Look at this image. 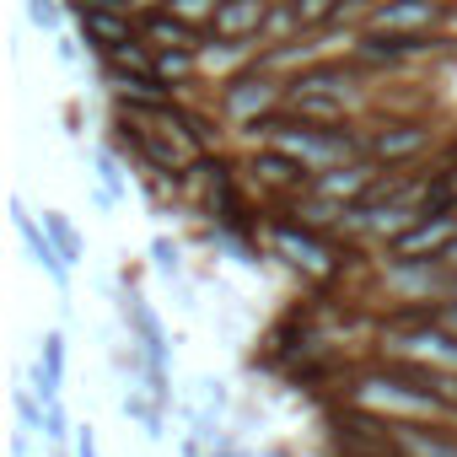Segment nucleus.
I'll list each match as a JSON object with an SVG mask.
<instances>
[{
    "instance_id": "f257e3e1",
    "label": "nucleus",
    "mask_w": 457,
    "mask_h": 457,
    "mask_svg": "<svg viewBox=\"0 0 457 457\" xmlns=\"http://www.w3.org/2000/svg\"><path fill=\"white\" fill-rule=\"evenodd\" d=\"M270 243H275V253H280L291 270H302L307 280H334V275L345 270L339 248L318 232V226H307V220H270Z\"/></svg>"
},
{
    "instance_id": "f03ea898",
    "label": "nucleus",
    "mask_w": 457,
    "mask_h": 457,
    "mask_svg": "<svg viewBox=\"0 0 457 457\" xmlns=\"http://www.w3.org/2000/svg\"><path fill=\"white\" fill-rule=\"evenodd\" d=\"M286 76H275V71H264V65H248L243 76H232L226 81V92H220V108H226V119L232 124H243V129H253L259 119H270L280 103H286Z\"/></svg>"
},
{
    "instance_id": "7ed1b4c3",
    "label": "nucleus",
    "mask_w": 457,
    "mask_h": 457,
    "mask_svg": "<svg viewBox=\"0 0 457 457\" xmlns=\"http://www.w3.org/2000/svg\"><path fill=\"white\" fill-rule=\"evenodd\" d=\"M430 145H436L430 119H393V124H382L377 135H366V156H371V162H382V167L420 162Z\"/></svg>"
},
{
    "instance_id": "20e7f679",
    "label": "nucleus",
    "mask_w": 457,
    "mask_h": 457,
    "mask_svg": "<svg viewBox=\"0 0 457 457\" xmlns=\"http://www.w3.org/2000/svg\"><path fill=\"white\" fill-rule=\"evenodd\" d=\"M76 28H81V44L97 54V60H113L124 44H135V22H129V12H119V6H81L76 12Z\"/></svg>"
},
{
    "instance_id": "39448f33",
    "label": "nucleus",
    "mask_w": 457,
    "mask_h": 457,
    "mask_svg": "<svg viewBox=\"0 0 457 457\" xmlns=\"http://www.w3.org/2000/svg\"><path fill=\"white\" fill-rule=\"evenodd\" d=\"M12 226H17V237H22V248H28V259L60 286V291H71V259L60 253V243L49 237V226H38L33 215H28V204L22 199H12Z\"/></svg>"
},
{
    "instance_id": "423d86ee",
    "label": "nucleus",
    "mask_w": 457,
    "mask_h": 457,
    "mask_svg": "<svg viewBox=\"0 0 457 457\" xmlns=\"http://www.w3.org/2000/svg\"><path fill=\"white\" fill-rule=\"evenodd\" d=\"M108 92H113V103H119V113H156V108H167L172 103V81H162V76H145V71H119V65H108Z\"/></svg>"
},
{
    "instance_id": "0eeeda50",
    "label": "nucleus",
    "mask_w": 457,
    "mask_h": 457,
    "mask_svg": "<svg viewBox=\"0 0 457 457\" xmlns=\"http://www.w3.org/2000/svg\"><path fill=\"white\" fill-rule=\"evenodd\" d=\"M377 178H382V162H371V156H350V162H339V167H323V172L312 178V194L339 199V204H361V199L371 194Z\"/></svg>"
},
{
    "instance_id": "6e6552de",
    "label": "nucleus",
    "mask_w": 457,
    "mask_h": 457,
    "mask_svg": "<svg viewBox=\"0 0 457 457\" xmlns=\"http://www.w3.org/2000/svg\"><path fill=\"white\" fill-rule=\"evenodd\" d=\"M457 243V210H446V215H420L403 237H393V259H441L446 248Z\"/></svg>"
},
{
    "instance_id": "1a4fd4ad",
    "label": "nucleus",
    "mask_w": 457,
    "mask_h": 457,
    "mask_svg": "<svg viewBox=\"0 0 457 457\" xmlns=\"http://www.w3.org/2000/svg\"><path fill=\"white\" fill-rule=\"evenodd\" d=\"M286 97H334V103H350V108H355L361 81H355L350 65H339V60H318V65H307L302 76H291Z\"/></svg>"
},
{
    "instance_id": "9d476101",
    "label": "nucleus",
    "mask_w": 457,
    "mask_h": 457,
    "mask_svg": "<svg viewBox=\"0 0 457 457\" xmlns=\"http://www.w3.org/2000/svg\"><path fill=\"white\" fill-rule=\"evenodd\" d=\"M441 12H446L441 0H377L366 28L371 33H436Z\"/></svg>"
},
{
    "instance_id": "9b49d317",
    "label": "nucleus",
    "mask_w": 457,
    "mask_h": 457,
    "mask_svg": "<svg viewBox=\"0 0 457 457\" xmlns=\"http://www.w3.org/2000/svg\"><path fill=\"white\" fill-rule=\"evenodd\" d=\"M259 54H264V44L259 38H204L199 44V76H243L248 65H259Z\"/></svg>"
},
{
    "instance_id": "f8f14e48",
    "label": "nucleus",
    "mask_w": 457,
    "mask_h": 457,
    "mask_svg": "<svg viewBox=\"0 0 457 457\" xmlns=\"http://www.w3.org/2000/svg\"><path fill=\"white\" fill-rule=\"evenodd\" d=\"M253 178L296 199V194H307V188H312V178H318V172H312L307 162H296V156H286L280 145H264V151L253 156Z\"/></svg>"
},
{
    "instance_id": "ddd939ff",
    "label": "nucleus",
    "mask_w": 457,
    "mask_h": 457,
    "mask_svg": "<svg viewBox=\"0 0 457 457\" xmlns=\"http://www.w3.org/2000/svg\"><path fill=\"white\" fill-rule=\"evenodd\" d=\"M393 452L398 457H457V436L430 430L425 420H393Z\"/></svg>"
},
{
    "instance_id": "4468645a",
    "label": "nucleus",
    "mask_w": 457,
    "mask_h": 457,
    "mask_svg": "<svg viewBox=\"0 0 457 457\" xmlns=\"http://www.w3.org/2000/svg\"><path fill=\"white\" fill-rule=\"evenodd\" d=\"M124 323L135 328L140 355L156 361V366H167V328H162V318L151 312V302H145L140 291H124Z\"/></svg>"
},
{
    "instance_id": "2eb2a0df",
    "label": "nucleus",
    "mask_w": 457,
    "mask_h": 457,
    "mask_svg": "<svg viewBox=\"0 0 457 457\" xmlns=\"http://www.w3.org/2000/svg\"><path fill=\"white\" fill-rule=\"evenodd\" d=\"M270 6H275V0H220L210 33H215V38H259Z\"/></svg>"
},
{
    "instance_id": "dca6fc26",
    "label": "nucleus",
    "mask_w": 457,
    "mask_h": 457,
    "mask_svg": "<svg viewBox=\"0 0 457 457\" xmlns=\"http://www.w3.org/2000/svg\"><path fill=\"white\" fill-rule=\"evenodd\" d=\"M140 38H145L151 49H199V44H204V33H199V28H188V22H183V17H172V12L140 17Z\"/></svg>"
},
{
    "instance_id": "f3484780",
    "label": "nucleus",
    "mask_w": 457,
    "mask_h": 457,
    "mask_svg": "<svg viewBox=\"0 0 457 457\" xmlns=\"http://www.w3.org/2000/svg\"><path fill=\"white\" fill-rule=\"evenodd\" d=\"M92 167H97V204H119L124 188H129V172H124L119 151H92Z\"/></svg>"
},
{
    "instance_id": "a211bd4d",
    "label": "nucleus",
    "mask_w": 457,
    "mask_h": 457,
    "mask_svg": "<svg viewBox=\"0 0 457 457\" xmlns=\"http://www.w3.org/2000/svg\"><path fill=\"white\" fill-rule=\"evenodd\" d=\"M156 76L172 81V87L194 81L199 76V49H156Z\"/></svg>"
},
{
    "instance_id": "6ab92c4d",
    "label": "nucleus",
    "mask_w": 457,
    "mask_h": 457,
    "mask_svg": "<svg viewBox=\"0 0 457 457\" xmlns=\"http://www.w3.org/2000/svg\"><path fill=\"white\" fill-rule=\"evenodd\" d=\"M22 6H28V22L38 28V33H49V38H60L65 33V0H22Z\"/></svg>"
},
{
    "instance_id": "aec40b11",
    "label": "nucleus",
    "mask_w": 457,
    "mask_h": 457,
    "mask_svg": "<svg viewBox=\"0 0 457 457\" xmlns=\"http://www.w3.org/2000/svg\"><path fill=\"white\" fill-rule=\"evenodd\" d=\"M291 6H296L302 28H307V33H318V28H334V22H339L345 0H291Z\"/></svg>"
},
{
    "instance_id": "412c9836",
    "label": "nucleus",
    "mask_w": 457,
    "mask_h": 457,
    "mask_svg": "<svg viewBox=\"0 0 457 457\" xmlns=\"http://www.w3.org/2000/svg\"><path fill=\"white\" fill-rule=\"evenodd\" d=\"M167 12H172V17H183L188 28L210 33V22H215V12H220V0H167Z\"/></svg>"
},
{
    "instance_id": "4be33fe9",
    "label": "nucleus",
    "mask_w": 457,
    "mask_h": 457,
    "mask_svg": "<svg viewBox=\"0 0 457 457\" xmlns=\"http://www.w3.org/2000/svg\"><path fill=\"white\" fill-rule=\"evenodd\" d=\"M124 414H129V420H140L151 441H162V403H156V398L145 403L140 393H124Z\"/></svg>"
},
{
    "instance_id": "5701e85b",
    "label": "nucleus",
    "mask_w": 457,
    "mask_h": 457,
    "mask_svg": "<svg viewBox=\"0 0 457 457\" xmlns=\"http://www.w3.org/2000/svg\"><path fill=\"white\" fill-rule=\"evenodd\" d=\"M44 226H49V237L60 243V253H65V259L76 264V259H81V237H76V226H71V220H65L60 210H44Z\"/></svg>"
},
{
    "instance_id": "b1692460",
    "label": "nucleus",
    "mask_w": 457,
    "mask_h": 457,
    "mask_svg": "<svg viewBox=\"0 0 457 457\" xmlns=\"http://www.w3.org/2000/svg\"><path fill=\"white\" fill-rule=\"evenodd\" d=\"M151 264H156L162 275H183V253H178V243L156 237V243H151Z\"/></svg>"
},
{
    "instance_id": "393cba45",
    "label": "nucleus",
    "mask_w": 457,
    "mask_h": 457,
    "mask_svg": "<svg viewBox=\"0 0 457 457\" xmlns=\"http://www.w3.org/2000/svg\"><path fill=\"white\" fill-rule=\"evenodd\" d=\"M54 49H60V60H65V65H81V44H76V38H65V33H60V38H54Z\"/></svg>"
},
{
    "instance_id": "a878e982",
    "label": "nucleus",
    "mask_w": 457,
    "mask_h": 457,
    "mask_svg": "<svg viewBox=\"0 0 457 457\" xmlns=\"http://www.w3.org/2000/svg\"><path fill=\"white\" fill-rule=\"evenodd\" d=\"M76 457H97V436H92V425H81V436H76Z\"/></svg>"
},
{
    "instance_id": "bb28decb",
    "label": "nucleus",
    "mask_w": 457,
    "mask_h": 457,
    "mask_svg": "<svg viewBox=\"0 0 457 457\" xmlns=\"http://www.w3.org/2000/svg\"><path fill=\"white\" fill-rule=\"evenodd\" d=\"M446 302H457V270L446 275Z\"/></svg>"
},
{
    "instance_id": "cd10ccee",
    "label": "nucleus",
    "mask_w": 457,
    "mask_h": 457,
    "mask_svg": "<svg viewBox=\"0 0 457 457\" xmlns=\"http://www.w3.org/2000/svg\"><path fill=\"white\" fill-rule=\"evenodd\" d=\"M441 259H446V264H452V270H457V243H452V248H446V253H441Z\"/></svg>"
},
{
    "instance_id": "c85d7f7f",
    "label": "nucleus",
    "mask_w": 457,
    "mask_h": 457,
    "mask_svg": "<svg viewBox=\"0 0 457 457\" xmlns=\"http://www.w3.org/2000/svg\"><path fill=\"white\" fill-rule=\"evenodd\" d=\"M452 167H457V140H452Z\"/></svg>"
},
{
    "instance_id": "c756f323",
    "label": "nucleus",
    "mask_w": 457,
    "mask_h": 457,
    "mask_svg": "<svg viewBox=\"0 0 457 457\" xmlns=\"http://www.w3.org/2000/svg\"><path fill=\"white\" fill-rule=\"evenodd\" d=\"M446 172H452V188H457V167H446Z\"/></svg>"
}]
</instances>
